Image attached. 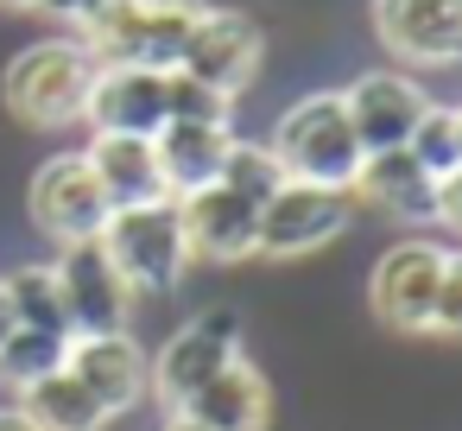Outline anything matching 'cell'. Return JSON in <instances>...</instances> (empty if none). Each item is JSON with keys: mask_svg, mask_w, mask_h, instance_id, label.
I'll return each instance as SVG.
<instances>
[{"mask_svg": "<svg viewBox=\"0 0 462 431\" xmlns=\"http://www.w3.org/2000/svg\"><path fill=\"white\" fill-rule=\"evenodd\" d=\"M367 305L399 336H456L462 330V260L449 241H393L367 273Z\"/></svg>", "mask_w": 462, "mask_h": 431, "instance_id": "cell-1", "label": "cell"}, {"mask_svg": "<svg viewBox=\"0 0 462 431\" xmlns=\"http://www.w3.org/2000/svg\"><path fill=\"white\" fill-rule=\"evenodd\" d=\"M266 146H273V159L285 165L291 184H323V191H348L355 172H361V159H367L336 89L298 96V102L279 115V127H273Z\"/></svg>", "mask_w": 462, "mask_h": 431, "instance_id": "cell-2", "label": "cell"}, {"mask_svg": "<svg viewBox=\"0 0 462 431\" xmlns=\"http://www.w3.org/2000/svg\"><path fill=\"white\" fill-rule=\"evenodd\" d=\"M96 83V58L83 52V39H39L26 52H14L7 77H0V102L26 127H77L83 102Z\"/></svg>", "mask_w": 462, "mask_h": 431, "instance_id": "cell-3", "label": "cell"}, {"mask_svg": "<svg viewBox=\"0 0 462 431\" xmlns=\"http://www.w3.org/2000/svg\"><path fill=\"white\" fill-rule=\"evenodd\" d=\"M96 241L108 248V260L121 267V279H127L134 292H178V279L190 273L178 197H152V203L108 210V222H102Z\"/></svg>", "mask_w": 462, "mask_h": 431, "instance_id": "cell-4", "label": "cell"}, {"mask_svg": "<svg viewBox=\"0 0 462 431\" xmlns=\"http://www.w3.org/2000/svg\"><path fill=\"white\" fill-rule=\"evenodd\" d=\"M209 0H127L102 26L77 33L96 64H146V70H178V52Z\"/></svg>", "mask_w": 462, "mask_h": 431, "instance_id": "cell-5", "label": "cell"}, {"mask_svg": "<svg viewBox=\"0 0 462 431\" xmlns=\"http://www.w3.org/2000/svg\"><path fill=\"white\" fill-rule=\"evenodd\" d=\"M355 222V197L348 191H323V184H279L260 203L254 222V260H304L323 254L329 241H342Z\"/></svg>", "mask_w": 462, "mask_h": 431, "instance_id": "cell-6", "label": "cell"}, {"mask_svg": "<svg viewBox=\"0 0 462 431\" xmlns=\"http://www.w3.org/2000/svg\"><path fill=\"white\" fill-rule=\"evenodd\" d=\"M348 197H361L367 210H380L393 222H411V229H424V222L456 229V216H462V178H430L405 146L367 153L355 184H348Z\"/></svg>", "mask_w": 462, "mask_h": 431, "instance_id": "cell-7", "label": "cell"}, {"mask_svg": "<svg viewBox=\"0 0 462 431\" xmlns=\"http://www.w3.org/2000/svg\"><path fill=\"white\" fill-rule=\"evenodd\" d=\"M241 355V317L235 311H197L190 323H178L159 355H146V393H159V406H184L209 374H222Z\"/></svg>", "mask_w": 462, "mask_h": 431, "instance_id": "cell-8", "label": "cell"}, {"mask_svg": "<svg viewBox=\"0 0 462 431\" xmlns=\"http://www.w3.org/2000/svg\"><path fill=\"white\" fill-rule=\"evenodd\" d=\"M26 216H32V229H39L51 248H70V241H96V235H102L108 197H102V184H96L83 146H77V153H51V159L32 172V184H26Z\"/></svg>", "mask_w": 462, "mask_h": 431, "instance_id": "cell-9", "label": "cell"}, {"mask_svg": "<svg viewBox=\"0 0 462 431\" xmlns=\"http://www.w3.org/2000/svg\"><path fill=\"white\" fill-rule=\"evenodd\" d=\"M260 64H266V33L254 14H235V7H203L178 52V70L222 89L228 102H241V89L260 77Z\"/></svg>", "mask_w": 462, "mask_h": 431, "instance_id": "cell-10", "label": "cell"}, {"mask_svg": "<svg viewBox=\"0 0 462 431\" xmlns=\"http://www.w3.org/2000/svg\"><path fill=\"white\" fill-rule=\"evenodd\" d=\"M64 311H70V336H102V330H134V286L121 279V267L108 260L102 241H70L51 260Z\"/></svg>", "mask_w": 462, "mask_h": 431, "instance_id": "cell-11", "label": "cell"}, {"mask_svg": "<svg viewBox=\"0 0 462 431\" xmlns=\"http://www.w3.org/2000/svg\"><path fill=\"white\" fill-rule=\"evenodd\" d=\"M374 39L418 70H456L462 0H374Z\"/></svg>", "mask_w": 462, "mask_h": 431, "instance_id": "cell-12", "label": "cell"}, {"mask_svg": "<svg viewBox=\"0 0 462 431\" xmlns=\"http://www.w3.org/2000/svg\"><path fill=\"white\" fill-rule=\"evenodd\" d=\"M336 96H342V108H348V127H355L361 153H393V146H405L411 127H418V115L430 108L424 83L405 77V70H361V77H355L348 89H336Z\"/></svg>", "mask_w": 462, "mask_h": 431, "instance_id": "cell-13", "label": "cell"}, {"mask_svg": "<svg viewBox=\"0 0 462 431\" xmlns=\"http://www.w3.org/2000/svg\"><path fill=\"white\" fill-rule=\"evenodd\" d=\"M89 134H140L152 140L165 127V70L146 64H96L89 102H83Z\"/></svg>", "mask_w": 462, "mask_h": 431, "instance_id": "cell-14", "label": "cell"}, {"mask_svg": "<svg viewBox=\"0 0 462 431\" xmlns=\"http://www.w3.org/2000/svg\"><path fill=\"white\" fill-rule=\"evenodd\" d=\"M64 368L96 393L108 418H127L146 399V349L134 330H102V336H70Z\"/></svg>", "mask_w": 462, "mask_h": 431, "instance_id": "cell-15", "label": "cell"}, {"mask_svg": "<svg viewBox=\"0 0 462 431\" xmlns=\"http://www.w3.org/2000/svg\"><path fill=\"white\" fill-rule=\"evenodd\" d=\"M178 222H184L190 260H203V267H241V260H254V222H260V210L241 203L235 191L203 184V191L178 197Z\"/></svg>", "mask_w": 462, "mask_h": 431, "instance_id": "cell-16", "label": "cell"}, {"mask_svg": "<svg viewBox=\"0 0 462 431\" xmlns=\"http://www.w3.org/2000/svg\"><path fill=\"white\" fill-rule=\"evenodd\" d=\"M184 418H197L203 431H266L273 425V387H266V374L254 368V361H228L222 374H209L184 406H178Z\"/></svg>", "mask_w": 462, "mask_h": 431, "instance_id": "cell-17", "label": "cell"}, {"mask_svg": "<svg viewBox=\"0 0 462 431\" xmlns=\"http://www.w3.org/2000/svg\"><path fill=\"white\" fill-rule=\"evenodd\" d=\"M228 140H235V127L165 121V127L152 134V159H159L165 197H190V191L216 184V172H222V159H228Z\"/></svg>", "mask_w": 462, "mask_h": 431, "instance_id": "cell-18", "label": "cell"}, {"mask_svg": "<svg viewBox=\"0 0 462 431\" xmlns=\"http://www.w3.org/2000/svg\"><path fill=\"white\" fill-rule=\"evenodd\" d=\"M83 159H89V172H96L108 210H127V203H152V197H165V178H159L152 140H140V134H89Z\"/></svg>", "mask_w": 462, "mask_h": 431, "instance_id": "cell-19", "label": "cell"}, {"mask_svg": "<svg viewBox=\"0 0 462 431\" xmlns=\"http://www.w3.org/2000/svg\"><path fill=\"white\" fill-rule=\"evenodd\" d=\"M20 412H26L39 431H108V412L96 406V393H89L70 368L32 380V387L20 393Z\"/></svg>", "mask_w": 462, "mask_h": 431, "instance_id": "cell-20", "label": "cell"}, {"mask_svg": "<svg viewBox=\"0 0 462 431\" xmlns=\"http://www.w3.org/2000/svg\"><path fill=\"white\" fill-rule=\"evenodd\" d=\"M7 298H14V317L26 323V330H45V336H70V311H64V292H58V273H51V260H26V267H14L7 279Z\"/></svg>", "mask_w": 462, "mask_h": 431, "instance_id": "cell-21", "label": "cell"}, {"mask_svg": "<svg viewBox=\"0 0 462 431\" xmlns=\"http://www.w3.org/2000/svg\"><path fill=\"white\" fill-rule=\"evenodd\" d=\"M405 153L430 172V178H462V115L449 102H430L405 140Z\"/></svg>", "mask_w": 462, "mask_h": 431, "instance_id": "cell-22", "label": "cell"}, {"mask_svg": "<svg viewBox=\"0 0 462 431\" xmlns=\"http://www.w3.org/2000/svg\"><path fill=\"white\" fill-rule=\"evenodd\" d=\"M216 184H222V191H235L241 203H254V210H260V203L285 184V165L273 159V146H266V140H228V159H222Z\"/></svg>", "mask_w": 462, "mask_h": 431, "instance_id": "cell-23", "label": "cell"}, {"mask_svg": "<svg viewBox=\"0 0 462 431\" xmlns=\"http://www.w3.org/2000/svg\"><path fill=\"white\" fill-rule=\"evenodd\" d=\"M64 349H70V336H45V330H26L20 323L7 342H0V387L26 393L32 380H45V374L64 368Z\"/></svg>", "mask_w": 462, "mask_h": 431, "instance_id": "cell-24", "label": "cell"}, {"mask_svg": "<svg viewBox=\"0 0 462 431\" xmlns=\"http://www.w3.org/2000/svg\"><path fill=\"white\" fill-rule=\"evenodd\" d=\"M165 121H203V127H235V102L184 70H165Z\"/></svg>", "mask_w": 462, "mask_h": 431, "instance_id": "cell-25", "label": "cell"}, {"mask_svg": "<svg viewBox=\"0 0 462 431\" xmlns=\"http://www.w3.org/2000/svg\"><path fill=\"white\" fill-rule=\"evenodd\" d=\"M115 7H127V0H77V20H70V33H89V26H102Z\"/></svg>", "mask_w": 462, "mask_h": 431, "instance_id": "cell-26", "label": "cell"}, {"mask_svg": "<svg viewBox=\"0 0 462 431\" xmlns=\"http://www.w3.org/2000/svg\"><path fill=\"white\" fill-rule=\"evenodd\" d=\"M32 14H45V20H77V0H32Z\"/></svg>", "mask_w": 462, "mask_h": 431, "instance_id": "cell-27", "label": "cell"}, {"mask_svg": "<svg viewBox=\"0 0 462 431\" xmlns=\"http://www.w3.org/2000/svg\"><path fill=\"white\" fill-rule=\"evenodd\" d=\"M0 431H39V425H32V418L20 412V399H14V406H0Z\"/></svg>", "mask_w": 462, "mask_h": 431, "instance_id": "cell-28", "label": "cell"}, {"mask_svg": "<svg viewBox=\"0 0 462 431\" xmlns=\"http://www.w3.org/2000/svg\"><path fill=\"white\" fill-rule=\"evenodd\" d=\"M20 330V317H14V298H7V286H0V342H7Z\"/></svg>", "mask_w": 462, "mask_h": 431, "instance_id": "cell-29", "label": "cell"}, {"mask_svg": "<svg viewBox=\"0 0 462 431\" xmlns=\"http://www.w3.org/2000/svg\"><path fill=\"white\" fill-rule=\"evenodd\" d=\"M159 431H203V425H197V418H184V412H171V418H165Z\"/></svg>", "mask_w": 462, "mask_h": 431, "instance_id": "cell-30", "label": "cell"}, {"mask_svg": "<svg viewBox=\"0 0 462 431\" xmlns=\"http://www.w3.org/2000/svg\"><path fill=\"white\" fill-rule=\"evenodd\" d=\"M0 14H32V0H0Z\"/></svg>", "mask_w": 462, "mask_h": 431, "instance_id": "cell-31", "label": "cell"}]
</instances>
